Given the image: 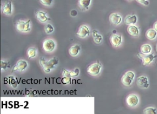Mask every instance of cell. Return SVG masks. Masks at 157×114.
<instances>
[{
  "mask_svg": "<svg viewBox=\"0 0 157 114\" xmlns=\"http://www.w3.org/2000/svg\"><path fill=\"white\" fill-rule=\"evenodd\" d=\"M139 97L136 94H130L126 100L127 104L130 107H135L139 103Z\"/></svg>",
  "mask_w": 157,
  "mask_h": 114,
  "instance_id": "cell-8",
  "label": "cell"
},
{
  "mask_svg": "<svg viewBox=\"0 0 157 114\" xmlns=\"http://www.w3.org/2000/svg\"><path fill=\"white\" fill-rule=\"evenodd\" d=\"M111 42L114 47L119 46L122 43V36L117 35H113L111 38Z\"/></svg>",
  "mask_w": 157,
  "mask_h": 114,
  "instance_id": "cell-13",
  "label": "cell"
},
{
  "mask_svg": "<svg viewBox=\"0 0 157 114\" xmlns=\"http://www.w3.org/2000/svg\"><path fill=\"white\" fill-rule=\"evenodd\" d=\"M128 33L133 36H137L139 35V28L134 25H131L128 27Z\"/></svg>",
  "mask_w": 157,
  "mask_h": 114,
  "instance_id": "cell-16",
  "label": "cell"
},
{
  "mask_svg": "<svg viewBox=\"0 0 157 114\" xmlns=\"http://www.w3.org/2000/svg\"><path fill=\"white\" fill-rule=\"evenodd\" d=\"M81 51V47L79 45L75 44L74 45H72L70 47L69 50V54L72 56V57H75L77 56L78 54H79Z\"/></svg>",
  "mask_w": 157,
  "mask_h": 114,
  "instance_id": "cell-14",
  "label": "cell"
},
{
  "mask_svg": "<svg viewBox=\"0 0 157 114\" xmlns=\"http://www.w3.org/2000/svg\"><path fill=\"white\" fill-rule=\"evenodd\" d=\"M152 51V46L150 44H146L143 45L140 47V52L143 54H149Z\"/></svg>",
  "mask_w": 157,
  "mask_h": 114,
  "instance_id": "cell-19",
  "label": "cell"
},
{
  "mask_svg": "<svg viewBox=\"0 0 157 114\" xmlns=\"http://www.w3.org/2000/svg\"><path fill=\"white\" fill-rule=\"evenodd\" d=\"M137 85L141 88H147L149 87V80L147 77L142 75L137 79L136 80Z\"/></svg>",
  "mask_w": 157,
  "mask_h": 114,
  "instance_id": "cell-7",
  "label": "cell"
},
{
  "mask_svg": "<svg viewBox=\"0 0 157 114\" xmlns=\"http://www.w3.org/2000/svg\"><path fill=\"white\" fill-rule=\"evenodd\" d=\"M40 64L43 68L44 71L45 73H49L51 72L52 69L55 68V66L58 64V59L57 58H53L51 59L49 61H46L44 59L41 58L39 61Z\"/></svg>",
  "mask_w": 157,
  "mask_h": 114,
  "instance_id": "cell-1",
  "label": "cell"
},
{
  "mask_svg": "<svg viewBox=\"0 0 157 114\" xmlns=\"http://www.w3.org/2000/svg\"><path fill=\"white\" fill-rule=\"evenodd\" d=\"M153 28H154V29L157 31V22L154 23V25H153Z\"/></svg>",
  "mask_w": 157,
  "mask_h": 114,
  "instance_id": "cell-31",
  "label": "cell"
},
{
  "mask_svg": "<svg viewBox=\"0 0 157 114\" xmlns=\"http://www.w3.org/2000/svg\"><path fill=\"white\" fill-rule=\"evenodd\" d=\"M36 17L38 20L41 22H45L48 20H50L46 15V13L42 11H38L36 13Z\"/></svg>",
  "mask_w": 157,
  "mask_h": 114,
  "instance_id": "cell-17",
  "label": "cell"
},
{
  "mask_svg": "<svg viewBox=\"0 0 157 114\" xmlns=\"http://www.w3.org/2000/svg\"><path fill=\"white\" fill-rule=\"evenodd\" d=\"M137 18L136 15H128L125 19V23L128 25H134L137 22Z\"/></svg>",
  "mask_w": 157,
  "mask_h": 114,
  "instance_id": "cell-15",
  "label": "cell"
},
{
  "mask_svg": "<svg viewBox=\"0 0 157 114\" xmlns=\"http://www.w3.org/2000/svg\"><path fill=\"white\" fill-rule=\"evenodd\" d=\"M137 55L139 58L143 60L144 66H147L149 65L153 60L156 57V56L153 54H137Z\"/></svg>",
  "mask_w": 157,
  "mask_h": 114,
  "instance_id": "cell-4",
  "label": "cell"
},
{
  "mask_svg": "<svg viewBox=\"0 0 157 114\" xmlns=\"http://www.w3.org/2000/svg\"><path fill=\"white\" fill-rule=\"evenodd\" d=\"M55 42L54 40L48 39L44 41L42 44L43 49L47 52H52L55 48Z\"/></svg>",
  "mask_w": 157,
  "mask_h": 114,
  "instance_id": "cell-5",
  "label": "cell"
},
{
  "mask_svg": "<svg viewBox=\"0 0 157 114\" xmlns=\"http://www.w3.org/2000/svg\"><path fill=\"white\" fill-rule=\"evenodd\" d=\"M144 113H145V114H156V109L155 107H147L144 110Z\"/></svg>",
  "mask_w": 157,
  "mask_h": 114,
  "instance_id": "cell-23",
  "label": "cell"
},
{
  "mask_svg": "<svg viewBox=\"0 0 157 114\" xmlns=\"http://www.w3.org/2000/svg\"><path fill=\"white\" fill-rule=\"evenodd\" d=\"M90 35V29L86 25H82L77 32V35L81 38H85L88 36Z\"/></svg>",
  "mask_w": 157,
  "mask_h": 114,
  "instance_id": "cell-9",
  "label": "cell"
},
{
  "mask_svg": "<svg viewBox=\"0 0 157 114\" xmlns=\"http://www.w3.org/2000/svg\"><path fill=\"white\" fill-rule=\"evenodd\" d=\"M109 20L112 25H118L122 22V17L120 15L114 13L110 15Z\"/></svg>",
  "mask_w": 157,
  "mask_h": 114,
  "instance_id": "cell-11",
  "label": "cell"
},
{
  "mask_svg": "<svg viewBox=\"0 0 157 114\" xmlns=\"http://www.w3.org/2000/svg\"><path fill=\"white\" fill-rule=\"evenodd\" d=\"M91 0H79L78 1V3L81 6V8H84L85 9H88L89 6L91 4Z\"/></svg>",
  "mask_w": 157,
  "mask_h": 114,
  "instance_id": "cell-20",
  "label": "cell"
},
{
  "mask_svg": "<svg viewBox=\"0 0 157 114\" xmlns=\"http://www.w3.org/2000/svg\"><path fill=\"white\" fill-rule=\"evenodd\" d=\"M70 77H64L61 79V83L63 84H67L68 83H70Z\"/></svg>",
  "mask_w": 157,
  "mask_h": 114,
  "instance_id": "cell-27",
  "label": "cell"
},
{
  "mask_svg": "<svg viewBox=\"0 0 157 114\" xmlns=\"http://www.w3.org/2000/svg\"><path fill=\"white\" fill-rule=\"evenodd\" d=\"M9 84L13 88H17V87L18 86L19 82H17V80L16 78H14V77H11L9 80Z\"/></svg>",
  "mask_w": 157,
  "mask_h": 114,
  "instance_id": "cell-22",
  "label": "cell"
},
{
  "mask_svg": "<svg viewBox=\"0 0 157 114\" xmlns=\"http://www.w3.org/2000/svg\"><path fill=\"white\" fill-rule=\"evenodd\" d=\"M28 67V63L26 61L23 60H20L19 61H18V62L17 63L16 65H15V67L14 68L12 71H23L25 69H26V68Z\"/></svg>",
  "mask_w": 157,
  "mask_h": 114,
  "instance_id": "cell-10",
  "label": "cell"
},
{
  "mask_svg": "<svg viewBox=\"0 0 157 114\" xmlns=\"http://www.w3.org/2000/svg\"><path fill=\"white\" fill-rule=\"evenodd\" d=\"M8 63L5 62V61H2V62H1L2 69V70H3V69H5H5H6L7 66H8Z\"/></svg>",
  "mask_w": 157,
  "mask_h": 114,
  "instance_id": "cell-28",
  "label": "cell"
},
{
  "mask_svg": "<svg viewBox=\"0 0 157 114\" xmlns=\"http://www.w3.org/2000/svg\"><path fill=\"white\" fill-rule=\"evenodd\" d=\"M2 12L6 15H10L12 14V3L11 2H6L2 6Z\"/></svg>",
  "mask_w": 157,
  "mask_h": 114,
  "instance_id": "cell-12",
  "label": "cell"
},
{
  "mask_svg": "<svg viewBox=\"0 0 157 114\" xmlns=\"http://www.w3.org/2000/svg\"><path fill=\"white\" fill-rule=\"evenodd\" d=\"M71 16H72V17H75V16H76L77 15V11L75 10H72L71 11Z\"/></svg>",
  "mask_w": 157,
  "mask_h": 114,
  "instance_id": "cell-30",
  "label": "cell"
},
{
  "mask_svg": "<svg viewBox=\"0 0 157 114\" xmlns=\"http://www.w3.org/2000/svg\"><path fill=\"white\" fill-rule=\"evenodd\" d=\"M36 49L35 47H31L27 51V55L29 58H35L36 55Z\"/></svg>",
  "mask_w": 157,
  "mask_h": 114,
  "instance_id": "cell-21",
  "label": "cell"
},
{
  "mask_svg": "<svg viewBox=\"0 0 157 114\" xmlns=\"http://www.w3.org/2000/svg\"><path fill=\"white\" fill-rule=\"evenodd\" d=\"M39 2L43 5L51 6L53 3V0H39Z\"/></svg>",
  "mask_w": 157,
  "mask_h": 114,
  "instance_id": "cell-25",
  "label": "cell"
},
{
  "mask_svg": "<svg viewBox=\"0 0 157 114\" xmlns=\"http://www.w3.org/2000/svg\"><path fill=\"white\" fill-rule=\"evenodd\" d=\"M136 1L140 3V4H143L144 5H149V3L148 1H147V0H136Z\"/></svg>",
  "mask_w": 157,
  "mask_h": 114,
  "instance_id": "cell-29",
  "label": "cell"
},
{
  "mask_svg": "<svg viewBox=\"0 0 157 114\" xmlns=\"http://www.w3.org/2000/svg\"><path fill=\"white\" fill-rule=\"evenodd\" d=\"M156 51H157V44H156Z\"/></svg>",
  "mask_w": 157,
  "mask_h": 114,
  "instance_id": "cell-32",
  "label": "cell"
},
{
  "mask_svg": "<svg viewBox=\"0 0 157 114\" xmlns=\"http://www.w3.org/2000/svg\"><path fill=\"white\" fill-rule=\"evenodd\" d=\"M45 31L47 34H51L54 31V28L51 24H48L45 26Z\"/></svg>",
  "mask_w": 157,
  "mask_h": 114,
  "instance_id": "cell-24",
  "label": "cell"
},
{
  "mask_svg": "<svg viewBox=\"0 0 157 114\" xmlns=\"http://www.w3.org/2000/svg\"><path fill=\"white\" fill-rule=\"evenodd\" d=\"M134 78V73L132 71H128L123 75L121 80L122 84L124 85L129 87L132 84Z\"/></svg>",
  "mask_w": 157,
  "mask_h": 114,
  "instance_id": "cell-2",
  "label": "cell"
},
{
  "mask_svg": "<svg viewBox=\"0 0 157 114\" xmlns=\"http://www.w3.org/2000/svg\"><path fill=\"white\" fill-rule=\"evenodd\" d=\"M30 20H28L27 22L19 21L16 23V28L18 31L20 32H28L30 31Z\"/></svg>",
  "mask_w": 157,
  "mask_h": 114,
  "instance_id": "cell-6",
  "label": "cell"
},
{
  "mask_svg": "<svg viewBox=\"0 0 157 114\" xmlns=\"http://www.w3.org/2000/svg\"><path fill=\"white\" fill-rule=\"evenodd\" d=\"M79 74V69L78 68H75L74 71H69V77H75L77 76Z\"/></svg>",
  "mask_w": 157,
  "mask_h": 114,
  "instance_id": "cell-26",
  "label": "cell"
},
{
  "mask_svg": "<svg viewBox=\"0 0 157 114\" xmlns=\"http://www.w3.org/2000/svg\"><path fill=\"white\" fill-rule=\"evenodd\" d=\"M146 36L149 40H153L157 36V31L155 29H150L147 31Z\"/></svg>",
  "mask_w": 157,
  "mask_h": 114,
  "instance_id": "cell-18",
  "label": "cell"
},
{
  "mask_svg": "<svg viewBox=\"0 0 157 114\" xmlns=\"http://www.w3.org/2000/svg\"><path fill=\"white\" fill-rule=\"evenodd\" d=\"M101 69V65L99 61L96 63L91 64L87 68V72L88 74L92 75H97L100 73Z\"/></svg>",
  "mask_w": 157,
  "mask_h": 114,
  "instance_id": "cell-3",
  "label": "cell"
}]
</instances>
